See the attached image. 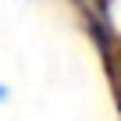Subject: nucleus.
Here are the masks:
<instances>
[{
  "label": "nucleus",
  "instance_id": "f257e3e1",
  "mask_svg": "<svg viewBox=\"0 0 121 121\" xmlns=\"http://www.w3.org/2000/svg\"><path fill=\"white\" fill-rule=\"evenodd\" d=\"M4 100H7V86L0 82V103H4Z\"/></svg>",
  "mask_w": 121,
  "mask_h": 121
}]
</instances>
